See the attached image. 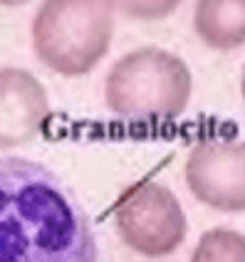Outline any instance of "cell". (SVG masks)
I'll return each mask as SVG.
<instances>
[{
  "label": "cell",
  "instance_id": "cell-1",
  "mask_svg": "<svg viewBox=\"0 0 245 262\" xmlns=\"http://www.w3.org/2000/svg\"><path fill=\"white\" fill-rule=\"evenodd\" d=\"M0 262H97L82 203L37 161L0 156Z\"/></svg>",
  "mask_w": 245,
  "mask_h": 262
},
{
  "label": "cell",
  "instance_id": "cell-8",
  "mask_svg": "<svg viewBox=\"0 0 245 262\" xmlns=\"http://www.w3.org/2000/svg\"><path fill=\"white\" fill-rule=\"evenodd\" d=\"M191 262H245V235L233 228H211L201 235Z\"/></svg>",
  "mask_w": 245,
  "mask_h": 262
},
{
  "label": "cell",
  "instance_id": "cell-7",
  "mask_svg": "<svg viewBox=\"0 0 245 262\" xmlns=\"http://www.w3.org/2000/svg\"><path fill=\"white\" fill-rule=\"evenodd\" d=\"M193 28L208 47H240L245 45V0H196Z\"/></svg>",
  "mask_w": 245,
  "mask_h": 262
},
{
  "label": "cell",
  "instance_id": "cell-4",
  "mask_svg": "<svg viewBox=\"0 0 245 262\" xmlns=\"http://www.w3.org/2000/svg\"><path fill=\"white\" fill-rule=\"evenodd\" d=\"M119 237L144 257H166L186 240V213L176 193L159 181H144L124 193L114 210Z\"/></svg>",
  "mask_w": 245,
  "mask_h": 262
},
{
  "label": "cell",
  "instance_id": "cell-11",
  "mask_svg": "<svg viewBox=\"0 0 245 262\" xmlns=\"http://www.w3.org/2000/svg\"><path fill=\"white\" fill-rule=\"evenodd\" d=\"M240 89H243V99H245V70H243V84H240Z\"/></svg>",
  "mask_w": 245,
  "mask_h": 262
},
{
  "label": "cell",
  "instance_id": "cell-5",
  "mask_svg": "<svg viewBox=\"0 0 245 262\" xmlns=\"http://www.w3.org/2000/svg\"><path fill=\"white\" fill-rule=\"evenodd\" d=\"M183 176L188 190L208 208L245 213V141L208 139L196 144Z\"/></svg>",
  "mask_w": 245,
  "mask_h": 262
},
{
  "label": "cell",
  "instance_id": "cell-10",
  "mask_svg": "<svg viewBox=\"0 0 245 262\" xmlns=\"http://www.w3.org/2000/svg\"><path fill=\"white\" fill-rule=\"evenodd\" d=\"M20 3H25V0H0V5H20Z\"/></svg>",
  "mask_w": 245,
  "mask_h": 262
},
{
  "label": "cell",
  "instance_id": "cell-3",
  "mask_svg": "<svg viewBox=\"0 0 245 262\" xmlns=\"http://www.w3.org/2000/svg\"><path fill=\"white\" fill-rule=\"evenodd\" d=\"M114 32L109 0H43L32 17L35 55L65 77H82L107 55Z\"/></svg>",
  "mask_w": 245,
  "mask_h": 262
},
{
  "label": "cell",
  "instance_id": "cell-6",
  "mask_svg": "<svg viewBox=\"0 0 245 262\" xmlns=\"http://www.w3.org/2000/svg\"><path fill=\"white\" fill-rule=\"evenodd\" d=\"M50 119L43 82L28 70H0V148H15L40 136Z\"/></svg>",
  "mask_w": 245,
  "mask_h": 262
},
{
  "label": "cell",
  "instance_id": "cell-2",
  "mask_svg": "<svg viewBox=\"0 0 245 262\" xmlns=\"http://www.w3.org/2000/svg\"><path fill=\"white\" fill-rule=\"evenodd\" d=\"M191 70L164 47H136L116 59L104 79L109 112L131 121H169L183 114L191 99Z\"/></svg>",
  "mask_w": 245,
  "mask_h": 262
},
{
  "label": "cell",
  "instance_id": "cell-9",
  "mask_svg": "<svg viewBox=\"0 0 245 262\" xmlns=\"http://www.w3.org/2000/svg\"><path fill=\"white\" fill-rule=\"evenodd\" d=\"M181 0H109L112 10L131 20H161L178 8Z\"/></svg>",
  "mask_w": 245,
  "mask_h": 262
}]
</instances>
